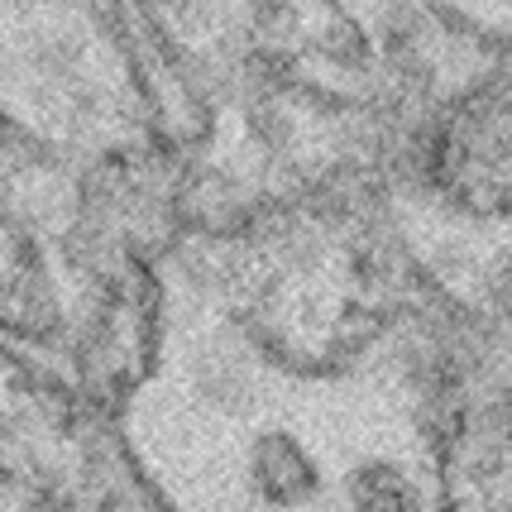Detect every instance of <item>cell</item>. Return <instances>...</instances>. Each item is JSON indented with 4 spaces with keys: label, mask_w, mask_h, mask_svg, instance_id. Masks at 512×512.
<instances>
[{
    "label": "cell",
    "mask_w": 512,
    "mask_h": 512,
    "mask_svg": "<svg viewBox=\"0 0 512 512\" xmlns=\"http://www.w3.org/2000/svg\"><path fill=\"white\" fill-rule=\"evenodd\" d=\"M254 474H259L264 498H273V503H297V498H307V493L316 489L312 460H307L302 446L288 441V436L259 441V450H254Z\"/></svg>",
    "instance_id": "obj_1"
},
{
    "label": "cell",
    "mask_w": 512,
    "mask_h": 512,
    "mask_svg": "<svg viewBox=\"0 0 512 512\" xmlns=\"http://www.w3.org/2000/svg\"><path fill=\"white\" fill-rule=\"evenodd\" d=\"M493 302H498V312L512 321V259L498 268V283H493Z\"/></svg>",
    "instance_id": "obj_2"
}]
</instances>
